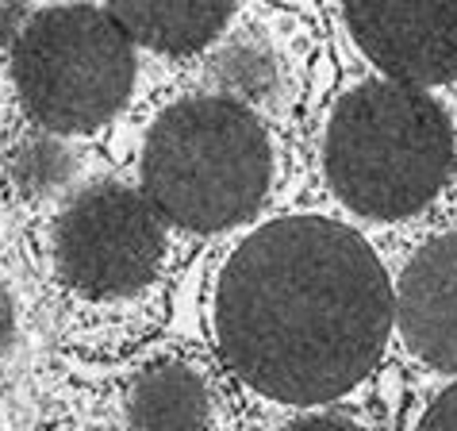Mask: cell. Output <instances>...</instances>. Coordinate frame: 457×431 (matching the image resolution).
<instances>
[{
    "instance_id": "obj_1",
    "label": "cell",
    "mask_w": 457,
    "mask_h": 431,
    "mask_svg": "<svg viewBox=\"0 0 457 431\" xmlns=\"http://www.w3.org/2000/svg\"><path fill=\"white\" fill-rule=\"evenodd\" d=\"M215 343L243 382L281 404H327L388 347L396 297L353 227L281 216L250 232L215 285Z\"/></svg>"
},
{
    "instance_id": "obj_2",
    "label": "cell",
    "mask_w": 457,
    "mask_h": 431,
    "mask_svg": "<svg viewBox=\"0 0 457 431\" xmlns=\"http://www.w3.org/2000/svg\"><path fill=\"white\" fill-rule=\"evenodd\" d=\"M453 162L442 105L392 78L350 89L331 112L323 170L335 197L370 220H408L438 197Z\"/></svg>"
},
{
    "instance_id": "obj_3",
    "label": "cell",
    "mask_w": 457,
    "mask_h": 431,
    "mask_svg": "<svg viewBox=\"0 0 457 431\" xmlns=\"http://www.w3.org/2000/svg\"><path fill=\"white\" fill-rule=\"evenodd\" d=\"M265 128L231 97H188L154 120L143 147V197L185 232H223L270 193Z\"/></svg>"
},
{
    "instance_id": "obj_4",
    "label": "cell",
    "mask_w": 457,
    "mask_h": 431,
    "mask_svg": "<svg viewBox=\"0 0 457 431\" xmlns=\"http://www.w3.org/2000/svg\"><path fill=\"white\" fill-rule=\"evenodd\" d=\"M12 78L43 131L85 135L123 108L135 81V50L104 8H43L12 39Z\"/></svg>"
},
{
    "instance_id": "obj_5",
    "label": "cell",
    "mask_w": 457,
    "mask_h": 431,
    "mask_svg": "<svg viewBox=\"0 0 457 431\" xmlns=\"http://www.w3.org/2000/svg\"><path fill=\"white\" fill-rule=\"evenodd\" d=\"M166 232L143 189L96 182L78 189L54 220V266L88 300H120L150 285Z\"/></svg>"
},
{
    "instance_id": "obj_6",
    "label": "cell",
    "mask_w": 457,
    "mask_h": 431,
    "mask_svg": "<svg viewBox=\"0 0 457 431\" xmlns=\"http://www.w3.org/2000/svg\"><path fill=\"white\" fill-rule=\"evenodd\" d=\"M346 23L392 81L423 89L457 78V0H346Z\"/></svg>"
},
{
    "instance_id": "obj_7",
    "label": "cell",
    "mask_w": 457,
    "mask_h": 431,
    "mask_svg": "<svg viewBox=\"0 0 457 431\" xmlns=\"http://www.w3.org/2000/svg\"><path fill=\"white\" fill-rule=\"evenodd\" d=\"M392 297L400 335L415 359L430 370L457 374V232L419 247Z\"/></svg>"
},
{
    "instance_id": "obj_8",
    "label": "cell",
    "mask_w": 457,
    "mask_h": 431,
    "mask_svg": "<svg viewBox=\"0 0 457 431\" xmlns=\"http://www.w3.org/2000/svg\"><path fill=\"white\" fill-rule=\"evenodd\" d=\"M235 0H108V16L131 43L158 55H188L223 31Z\"/></svg>"
},
{
    "instance_id": "obj_9",
    "label": "cell",
    "mask_w": 457,
    "mask_h": 431,
    "mask_svg": "<svg viewBox=\"0 0 457 431\" xmlns=\"http://www.w3.org/2000/svg\"><path fill=\"white\" fill-rule=\"evenodd\" d=\"M212 397L193 366L158 362L127 389V427L131 431H208Z\"/></svg>"
},
{
    "instance_id": "obj_10",
    "label": "cell",
    "mask_w": 457,
    "mask_h": 431,
    "mask_svg": "<svg viewBox=\"0 0 457 431\" xmlns=\"http://www.w3.org/2000/svg\"><path fill=\"white\" fill-rule=\"evenodd\" d=\"M70 173H73L70 150H62L58 143H50V139H31V143H23L16 155H12V166H8L12 185H16V193H23V197L54 193L58 185L70 182Z\"/></svg>"
},
{
    "instance_id": "obj_11",
    "label": "cell",
    "mask_w": 457,
    "mask_h": 431,
    "mask_svg": "<svg viewBox=\"0 0 457 431\" xmlns=\"http://www.w3.org/2000/svg\"><path fill=\"white\" fill-rule=\"evenodd\" d=\"M415 431H457V382L430 401V409L423 412Z\"/></svg>"
},
{
    "instance_id": "obj_12",
    "label": "cell",
    "mask_w": 457,
    "mask_h": 431,
    "mask_svg": "<svg viewBox=\"0 0 457 431\" xmlns=\"http://www.w3.org/2000/svg\"><path fill=\"white\" fill-rule=\"evenodd\" d=\"M281 431H361V427L350 420H338V416H303V420H292Z\"/></svg>"
},
{
    "instance_id": "obj_13",
    "label": "cell",
    "mask_w": 457,
    "mask_h": 431,
    "mask_svg": "<svg viewBox=\"0 0 457 431\" xmlns=\"http://www.w3.org/2000/svg\"><path fill=\"white\" fill-rule=\"evenodd\" d=\"M4 320H8V308H4V293H0V332H4Z\"/></svg>"
}]
</instances>
